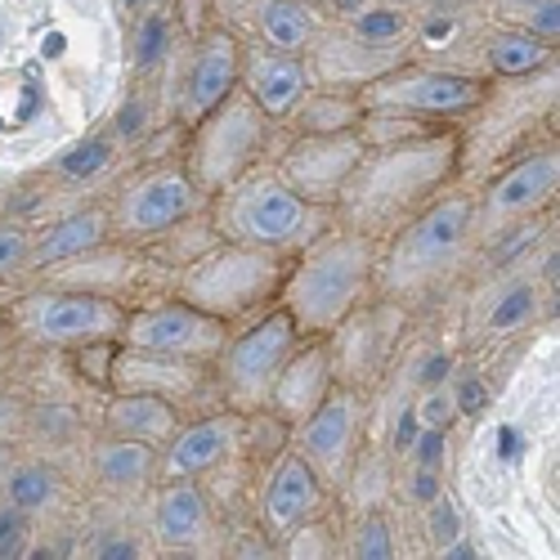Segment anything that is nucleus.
I'll return each instance as SVG.
<instances>
[{
    "label": "nucleus",
    "instance_id": "1",
    "mask_svg": "<svg viewBox=\"0 0 560 560\" xmlns=\"http://www.w3.org/2000/svg\"><path fill=\"white\" fill-rule=\"evenodd\" d=\"M457 135L435 126L390 139V144H368L332 211L341 224L368 233V238L395 233L408 215L444 194V184L457 175Z\"/></svg>",
    "mask_w": 560,
    "mask_h": 560
},
{
    "label": "nucleus",
    "instance_id": "2",
    "mask_svg": "<svg viewBox=\"0 0 560 560\" xmlns=\"http://www.w3.org/2000/svg\"><path fill=\"white\" fill-rule=\"evenodd\" d=\"M372 288H377V238L332 220L296 252V260H288L278 305L296 318L305 337H328L363 310Z\"/></svg>",
    "mask_w": 560,
    "mask_h": 560
},
{
    "label": "nucleus",
    "instance_id": "3",
    "mask_svg": "<svg viewBox=\"0 0 560 560\" xmlns=\"http://www.w3.org/2000/svg\"><path fill=\"white\" fill-rule=\"evenodd\" d=\"M207 207H211V233L220 243H247L278 256H296L310 238H318L337 220L332 207L305 202L269 166H252L247 175L224 184L220 194L207 198Z\"/></svg>",
    "mask_w": 560,
    "mask_h": 560
},
{
    "label": "nucleus",
    "instance_id": "4",
    "mask_svg": "<svg viewBox=\"0 0 560 560\" xmlns=\"http://www.w3.org/2000/svg\"><path fill=\"white\" fill-rule=\"evenodd\" d=\"M471 233H476V198H466V194L431 198L422 211L408 215L390 233L386 256H377L382 292L386 296H417V292L435 288L466 256Z\"/></svg>",
    "mask_w": 560,
    "mask_h": 560
},
{
    "label": "nucleus",
    "instance_id": "5",
    "mask_svg": "<svg viewBox=\"0 0 560 560\" xmlns=\"http://www.w3.org/2000/svg\"><path fill=\"white\" fill-rule=\"evenodd\" d=\"M283 273H288V256L215 238L207 252L184 260L175 278V296L220 323H243L260 314L269 301H278Z\"/></svg>",
    "mask_w": 560,
    "mask_h": 560
},
{
    "label": "nucleus",
    "instance_id": "6",
    "mask_svg": "<svg viewBox=\"0 0 560 560\" xmlns=\"http://www.w3.org/2000/svg\"><path fill=\"white\" fill-rule=\"evenodd\" d=\"M265 149H269V117L256 108V100L243 85H233L211 113H202L189 126L184 171H189L194 184L211 198L224 189V184H233L252 166H260Z\"/></svg>",
    "mask_w": 560,
    "mask_h": 560
},
{
    "label": "nucleus",
    "instance_id": "7",
    "mask_svg": "<svg viewBox=\"0 0 560 560\" xmlns=\"http://www.w3.org/2000/svg\"><path fill=\"white\" fill-rule=\"evenodd\" d=\"M305 341V332L296 328V318L278 305V310H260L252 314L238 332H224L220 350H215V382L220 395L233 412H260L269 399L273 377L283 372V363L292 359V350Z\"/></svg>",
    "mask_w": 560,
    "mask_h": 560
},
{
    "label": "nucleus",
    "instance_id": "8",
    "mask_svg": "<svg viewBox=\"0 0 560 560\" xmlns=\"http://www.w3.org/2000/svg\"><path fill=\"white\" fill-rule=\"evenodd\" d=\"M121 323L126 310L113 296L85 288H45L19 301V328L50 350H85L100 341H117Z\"/></svg>",
    "mask_w": 560,
    "mask_h": 560
},
{
    "label": "nucleus",
    "instance_id": "9",
    "mask_svg": "<svg viewBox=\"0 0 560 560\" xmlns=\"http://www.w3.org/2000/svg\"><path fill=\"white\" fill-rule=\"evenodd\" d=\"M202 207H207V194L184 171V162L179 166L162 162L121 184L108 224L121 233V243H158L179 220H194Z\"/></svg>",
    "mask_w": 560,
    "mask_h": 560
},
{
    "label": "nucleus",
    "instance_id": "10",
    "mask_svg": "<svg viewBox=\"0 0 560 560\" xmlns=\"http://www.w3.org/2000/svg\"><path fill=\"white\" fill-rule=\"evenodd\" d=\"M485 100V85L462 72H440L422 63H395L390 72L359 85L363 113H404V117H462Z\"/></svg>",
    "mask_w": 560,
    "mask_h": 560
},
{
    "label": "nucleus",
    "instance_id": "11",
    "mask_svg": "<svg viewBox=\"0 0 560 560\" xmlns=\"http://www.w3.org/2000/svg\"><path fill=\"white\" fill-rule=\"evenodd\" d=\"M229 332V323L202 314L189 301H158V305H139L126 314L117 346L162 354V359H189V363H211L220 341Z\"/></svg>",
    "mask_w": 560,
    "mask_h": 560
},
{
    "label": "nucleus",
    "instance_id": "12",
    "mask_svg": "<svg viewBox=\"0 0 560 560\" xmlns=\"http://www.w3.org/2000/svg\"><path fill=\"white\" fill-rule=\"evenodd\" d=\"M368 153V139L359 126L350 130H318V135H296L278 158V175H283L305 202L337 207L350 171Z\"/></svg>",
    "mask_w": 560,
    "mask_h": 560
},
{
    "label": "nucleus",
    "instance_id": "13",
    "mask_svg": "<svg viewBox=\"0 0 560 560\" xmlns=\"http://www.w3.org/2000/svg\"><path fill=\"white\" fill-rule=\"evenodd\" d=\"M354 440H359V399L350 386L332 382V390L296 422V453L310 462V471L323 480V489H337L350 471Z\"/></svg>",
    "mask_w": 560,
    "mask_h": 560
},
{
    "label": "nucleus",
    "instance_id": "14",
    "mask_svg": "<svg viewBox=\"0 0 560 560\" xmlns=\"http://www.w3.org/2000/svg\"><path fill=\"white\" fill-rule=\"evenodd\" d=\"M238 63H243V45L224 27H211L198 36L189 63H184V77H179V95H175V121L184 130L238 85Z\"/></svg>",
    "mask_w": 560,
    "mask_h": 560
},
{
    "label": "nucleus",
    "instance_id": "15",
    "mask_svg": "<svg viewBox=\"0 0 560 560\" xmlns=\"http://www.w3.org/2000/svg\"><path fill=\"white\" fill-rule=\"evenodd\" d=\"M556 184H560V158L556 149H542V153H529L525 162L506 166L493 184L485 202L476 207V220L485 229H502L511 220H525L534 211H542L551 198H556Z\"/></svg>",
    "mask_w": 560,
    "mask_h": 560
},
{
    "label": "nucleus",
    "instance_id": "16",
    "mask_svg": "<svg viewBox=\"0 0 560 560\" xmlns=\"http://www.w3.org/2000/svg\"><path fill=\"white\" fill-rule=\"evenodd\" d=\"M332 382H337V354H332L328 337L301 341V346L292 350V359L283 363V372L273 377L265 408L278 417V422L296 427L301 417H305L323 395L332 390Z\"/></svg>",
    "mask_w": 560,
    "mask_h": 560
},
{
    "label": "nucleus",
    "instance_id": "17",
    "mask_svg": "<svg viewBox=\"0 0 560 560\" xmlns=\"http://www.w3.org/2000/svg\"><path fill=\"white\" fill-rule=\"evenodd\" d=\"M238 85L256 100V108L269 117V121H288V113L301 104V95L314 85V72L305 63V55H288V50H243V63H238Z\"/></svg>",
    "mask_w": 560,
    "mask_h": 560
},
{
    "label": "nucleus",
    "instance_id": "18",
    "mask_svg": "<svg viewBox=\"0 0 560 560\" xmlns=\"http://www.w3.org/2000/svg\"><path fill=\"white\" fill-rule=\"evenodd\" d=\"M323 502V480L310 471V462L292 448L273 462V471L265 480V493H260V521L273 538H292L296 529L310 525V516Z\"/></svg>",
    "mask_w": 560,
    "mask_h": 560
},
{
    "label": "nucleus",
    "instance_id": "19",
    "mask_svg": "<svg viewBox=\"0 0 560 560\" xmlns=\"http://www.w3.org/2000/svg\"><path fill=\"white\" fill-rule=\"evenodd\" d=\"M310 72L318 85H346V90H359L368 85L372 77L390 72L395 63H404V50L399 45H377V40H363V36H337V40H323L314 55H305Z\"/></svg>",
    "mask_w": 560,
    "mask_h": 560
},
{
    "label": "nucleus",
    "instance_id": "20",
    "mask_svg": "<svg viewBox=\"0 0 560 560\" xmlns=\"http://www.w3.org/2000/svg\"><path fill=\"white\" fill-rule=\"evenodd\" d=\"M243 435V412H215V417H202V422H194L189 431H175L166 444V466H162V476L166 480H194L202 471H211V466L238 444Z\"/></svg>",
    "mask_w": 560,
    "mask_h": 560
},
{
    "label": "nucleus",
    "instance_id": "21",
    "mask_svg": "<svg viewBox=\"0 0 560 560\" xmlns=\"http://www.w3.org/2000/svg\"><path fill=\"white\" fill-rule=\"evenodd\" d=\"M198 368L202 363L162 359V354H144V350L117 346L113 350V363H108V382L117 390H153V395H166L175 404L179 395H189L198 386Z\"/></svg>",
    "mask_w": 560,
    "mask_h": 560
},
{
    "label": "nucleus",
    "instance_id": "22",
    "mask_svg": "<svg viewBox=\"0 0 560 560\" xmlns=\"http://www.w3.org/2000/svg\"><path fill=\"white\" fill-rule=\"evenodd\" d=\"M108 233H113L108 211H100V207L68 211L55 224H45L40 233H32V269H55V265H63L90 247L108 243Z\"/></svg>",
    "mask_w": 560,
    "mask_h": 560
},
{
    "label": "nucleus",
    "instance_id": "23",
    "mask_svg": "<svg viewBox=\"0 0 560 560\" xmlns=\"http://www.w3.org/2000/svg\"><path fill=\"white\" fill-rule=\"evenodd\" d=\"M211 529V506L194 480H171L153 506V538L162 547H194Z\"/></svg>",
    "mask_w": 560,
    "mask_h": 560
},
{
    "label": "nucleus",
    "instance_id": "24",
    "mask_svg": "<svg viewBox=\"0 0 560 560\" xmlns=\"http://www.w3.org/2000/svg\"><path fill=\"white\" fill-rule=\"evenodd\" d=\"M108 431L121 440H139V444H166L179 431V417L166 395L117 390V399L108 404Z\"/></svg>",
    "mask_w": 560,
    "mask_h": 560
},
{
    "label": "nucleus",
    "instance_id": "25",
    "mask_svg": "<svg viewBox=\"0 0 560 560\" xmlns=\"http://www.w3.org/2000/svg\"><path fill=\"white\" fill-rule=\"evenodd\" d=\"M363 117V104H359V90H346V85H310L301 104L288 113L292 130L296 135H318V130H350L359 126Z\"/></svg>",
    "mask_w": 560,
    "mask_h": 560
},
{
    "label": "nucleus",
    "instance_id": "26",
    "mask_svg": "<svg viewBox=\"0 0 560 560\" xmlns=\"http://www.w3.org/2000/svg\"><path fill=\"white\" fill-rule=\"evenodd\" d=\"M256 27H260L265 45L288 50V55L310 50L314 36H318V19H314V10L305 5V0H260Z\"/></svg>",
    "mask_w": 560,
    "mask_h": 560
},
{
    "label": "nucleus",
    "instance_id": "27",
    "mask_svg": "<svg viewBox=\"0 0 560 560\" xmlns=\"http://www.w3.org/2000/svg\"><path fill=\"white\" fill-rule=\"evenodd\" d=\"M158 466V453L153 444H139V440H121L113 435L108 444H100L95 453V476L108 485V489H139Z\"/></svg>",
    "mask_w": 560,
    "mask_h": 560
},
{
    "label": "nucleus",
    "instance_id": "28",
    "mask_svg": "<svg viewBox=\"0 0 560 560\" xmlns=\"http://www.w3.org/2000/svg\"><path fill=\"white\" fill-rule=\"evenodd\" d=\"M551 55V40H542L538 32H502L489 45V63L502 77H529L534 68H542Z\"/></svg>",
    "mask_w": 560,
    "mask_h": 560
},
{
    "label": "nucleus",
    "instance_id": "29",
    "mask_svg": "<svg viewBox=\"0 0 560 560\" xmlns=\"http://www.w3.org/2000/svg\"><path fill=\"white\" fill-rule=\"evenodd\" d=\"M5 498L10 506H19L23 516H32V511H45L55 498H59V476L50 471V466H14V471L5 476Z\"/></svg>",
    "mask_w": 560,
    "mask_h": 560
},
{
    "label": "nucleus",
    "instance_id": "30",
    "mask_svg": "<svg viewBox=\"0 0 560 560\" xmlns=\"http://www.w3.org/2000/svg\"><path fill=\"white\" fill-rule=\"evenodd\" d=\"M130 59H135V72H158L166 50H171V14L166 10H144V19L135 23V36H130Z\"/></svg>",
    "mask_w": 560,
    "mask_h": 560
},
{
    "label": "nucleus",
    "instance_id": "31",
    "mask_svg": "<svg viewBox=\"0 0 560 560\" xmlns=\"http://www.w3.org/2000/svg\"><path fill=\"white\" fill-rule=\"evenodd\" d=\"M113 139L108 135H95V139H85V144H77L72 153H63L59 162H55V171L59 175H68V179H95L100 171H108L113 166Z\"/></svg>",
    "mask_w": 560,
    "mask_h": 560
},
{
    "label": "nucleus",
    "instance_id": "32",
    "mask_svg": "<svg viewBox=\"0 0 560 560\" xmlns=\"http://www.w3.org/2000/svg\"><path fill=\"white\" fill-rule=\"evenodd\" d=\"M534 310H538L534 288H529V283H511V288H502V296H498V305H493V314H489V328H493V332L525 328V323L534 318Z\"/></svg>",
    "mask_w": 560,
    "mask_h": 560
},
{
    "label": "nucleus",
    "instance_id": "33",
    "mask_svg": "<svg viewBox=\"0 0 560 560\" xmlns=\"http://www.w3.org/2000/svg\"><path fill=\"white\" fill-rule=\"evenodd\" d=\"M408 27H412V19L404 10H363L350 32L363 40H377V45H404Z\"/></svg>",
    "mask_w": 560,
    "mask_h": 560
},
{
    "label": "nucleus",
    "instance_id": "34",
    "mask_svg": "<svg viewBox=\"0 0 560 560\" xmlns=\"http://www.w3.org/2000/svg\"><path fill=\"white\" fill-rule=\"evenodd\" d=\"M350 551L363 556V560H390L395 556V538H390L386 516L368 511V516L359 521V529H354V538H350Z\"/></svg>",
    "mask_w": 560,
    "mask_h": 560
},
{
    "label": "nucleus",
    "instance_id": "35",
    "mask_svg": "<svg viewBox=\"0 0 560 560\" xmlns=\"http://www.w3.org/2000/svg\"><path fill=\"white\" fill-rule=\"evenodd\" d=\"M427 534H431V542H435L440 551L462 538V511H457V502H453L444 489L427 502Z\"/></svg>",
    "mask_w": 560,
    "mask_h": 560
},
{
    "label": "nucleus",
    "instance_id": "36",
    "mask_svg": "<svg viewBox=\"0 0 560 560\" xmlns=\"http://www.w3.org/2000/svg\"><path fill=\"white\" fill-rule=\"evenodd\" d=\"M32 269V233L23 224H0V278Z\"/></svg>",
    "mask_w": 560,
    "mask_h": 560
},
{
    "label": "nucleus",
    "instance_id": "37",
    "mask_svg": "<svg viewBox=\"0 0 560 560\" xmlns=\"http://www.w3.org/2000/svg\"><path fill=\"white\" fill-rule=\"evenodd\" d=\"M117 139L121 144H135V139H144L149 130H153V104L144 100V95H130L126 104H121V113H117Z\"/></svg>",
    "mask_w": 560,
    "mask_h": 560
},
{
    "label": "nucleus",
    "instance_id": "38",
    "mask_svg": "<svg viewBox=\"0 0 560 560\" xmlns=\"http://www.w3.org/2000/svg\"><path fill=\"white\" fill-rule=\"evenodd\" d=\"M404 457H412V466H431V471H444V462H448V431L422 427Z\"/></svg>",
    "mask_w": 560,
    "mask_h": 560
},
{
    "label": "nucleus",
    "instance_id": "39",
    "mask_svg": "<svg viewBox=\"0 0 560 560\" xmlns=\"http://www.w3.org/2000/svg\"><path fill=\"white\" fill-rule=\"evenodd\" d=\"M417 417H422V427H440V431H448V427L457 422V404H453V390H444V386H431V390L422 395V404H417Z\"/></svg>",
    "mask_w": 560,
    "mask_h": 560
},
{
    "label": "nucleus",
    "instance_id": "40",
    "mask_svg": "<svg viewBox=\"0 0 560 560\" xmlns=\"http://www.w3.org/2000/svg\"><path fill=\"white\" fill-rule=\"evenodd\" d=\"M5 556H27V516L19 506H0V560Z\"/></svg>",
    "mask_w": 560,
    "mask_h": 560
},
{
    "label": "nucleus",
    "instance_id": "41",
    "mask_svg": "<svg viewBox=\"0 0 560 560\" xmlns=\"http://www.w3.org/2000/svg\"><path fill=\"white\" fill-rule=\"evenodd\" d=\"M453 377V354H444V350H435L431 359H422V368H417V386H444Z\"/></svg>",
    "mask_w": 560,
    "mask_h": 560
},
{
    "label": "nucleus",
    "instance_id": "42",
    "mask_svg": "<svg viewBox=\"0 0 560 560\" xmlns=\"http://www.w3.org/2000/svg\"><path fill=\"white\" fill-rule=\"evenodd\" d=\"M440 489H444L440 471H431V466H412V476H408V498H412V502H422V506H427Z\"/></svg>",
    "mask_w": 560,
    "mask_h": 560
},
{
    "label": "nucleus",
    "instance_id": "43",
    "mask_svg": "<svg viewBox=\"0 0 560 560\" xmlns=\"http://www.w3.org/2000/svg\"><path fill=\"white\" fill-rule=\"evenodd\" d=\"M453 404H457V412H466V417H480L485 404H489V390H485L480 382H462V386L453 390Z\"/></svg>",
    "mask_w": 560,
    "mask_h": 560
},
{
    "label": "nucleus",
    "instance_id": "44",
    "mask_svg": "<svg viewBox=\"0 0 560 560\" xmlns=\"http://www.w3.org/2000/svg\"><path fill=\"white\" fill-rule=\"evenodd\" d=\"M534 32L556 45V32H560V0H538V5H534Z\"/></svg>",
    "mask_w": 560,
    "mask_h": 560
},
{
    "label": "nucleus",
    "instance_id": "45",
    "mask_svg": "<svg viewBox=\"0 0 560 560\" xmlns=\"http://www.w3.org/2000/svg\"><path fill=\"white\" fill-rule=\"evenodd\" d=\"M417 431H422V417H417V408H404L399 412V422H395V453H408L412 448V440H417Z\"/></svg>",
    "mask_w": 560,
    "mask_h": 560
},
{
    "label": "nucleus",
    "instance_id": "46",
    "mask_svg": "<svg viewBox=\"0 0 560 560\" xmlns=\"http://www.w3.org/2000/svg\"><path fill=\"white\" fill-rule=\"evenodd\" d=\"M95 556H104V560H117V556H121V560H135L139 547H135L130 538H104V542L95 547Z\"/></svg>",
    "mask_w": 560,
    "mask_h": 560
},
{
    "label": "nucleus",
    "instance_id": "47",
    "mask_svg": "<svg viewBox=\"0 0 560 560\" xmlns=\"http://www.w3.org/2000/svg\"><path fill=\"white\" fill-rule=\"evenodd\" d=\"M121 10H144V5H153V0H117Z\"/></svg>",
    "mask_w": 560,
    "mask_h": 560
}]
</instances>
